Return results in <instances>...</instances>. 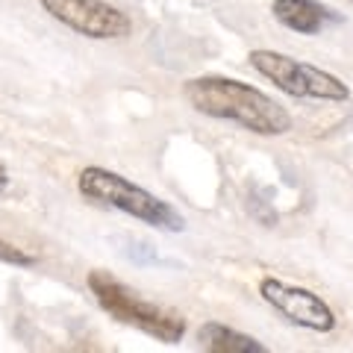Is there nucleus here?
Here are the masks:
<instances>
[{"label": "nucleus", "instance_id": "nucleus-1", "mask_svg": "<svg viewBox=\"0 0 353 353\" xmlns=\"http://www.w3.org/2000/svg\"><path fill=\"white\" fill-rule=\"evenodd\" d=\"M183 97L194 112L218 121H233L256 136H285L292 130L289 109L271 94L233 80V77H192L183 83Z\"/></svg>", "mask_w": 353, "mask_h": 353}, {"label": "nucleus", "instance_id": "nucleus-2", "mask_svg": "<svg viewBox=\"0 0 353 353\" xmlns=\"http://www.w3.org/2000/svg\"><path fill=\"white\" fill-rule=\"evenodd\" d=\"M85 285H88V292H92L94 303L101 306L109 318H115L118 324L139 330V333L157 339L162 345L183 341L185 327H189L183 312L148 301V297H141L136 289H130L124 280H118L115 274L101 271V268L88 271Z\"/></svg>", "mask_w": 353, "mask_h": 353}, {"label": "nucleus", "instance_id": "nucleus-3", "mask_svg": "<svg viewBox=\"0 0 353 353\" xmlns=\"http://www.w3.org/2000/svg\"><path fill=\"white\" fill-rule=\"evenodd\" d=\"M77 189L88 201L118 209V212L136 218L141 224H150L153 230H165V233H183L185 230V218L168 201H162L153 192L130 183L127 176L109 168H97V165L83 168L77 176Z\"/></svg>", "mask_w": 353, "mask_h": 353}, {"label": "nucleus", "instance_id": "nucleus-4", "mask_svg": "<svg viewBox=\"0 0 353 353\" xmlns=\"http://www.w3.org/2000/svg\"><path fill=\"white\" fill-rule=\"evenodd\" d=\"M248 62L253 65V71H259L274 88H280V92L289 97L324 101V103L350 101V88L341 77L318 68V65L285 57L280 50H250Z\"/></svg>", "mask_w": 353, "mask_h": 353}, {"label": "nucleus", "instance_id": "nucleus-5", "mask_svg": "<svg viewBox=\"0 0 353 353\" xmlns=\"http://www.w3.org/2000/svg\"><path fill=\"white\" fill-rule=\"evenodd\" d=\"M39 3L53 21H59L85 39L118 41L132 32L130 15L106 0H39Z\"/></svg>", "mask_w": 353, "mask_h": 353}, {"label": "nucleus", "instance_id": "nucleus-6", "mask_svg": "<svg viewBox=\"0 0 353 353\" xmlns=\"http://www.w3.org/2000/svg\"><path fill=\"white\" fill-rule=\"evenodd\" d=\"M259 294L271 309H277L285 321H292L297 327L312 330V333L336 330V312L330 309V303L315 292L303 289V285L283 283L277 277H265L259 283Z\"/></svg>", "mask_w": 353, "mask_h": 353}, {"label": "nucleus", "instance_id": "nucleus-7", "mask_svg": "<svg viewBox=\"0 0 353 353\" xmlns=\"http://www.w3.org/2000/svg\"><path fill=\"white\" fill-rule=\"evenodd\" d=\"M271 12L285 30L301 32V36H318L339 21L333 9H327L318 0H274Z\"/></svg>", "mask_w": 353, "mask_h": 353}, {"label": "nucleus", "instance_id": "nucleus-8", "mask_svg": "<svg viewBox=\"0 0 353 353\" xmlns=\"http://www.w3.org/2000/svg\"><path fill=\"white\" fill-rule=\"evenodd\" d=\"M197 347L212 353H265V345L248 333H239L233 327H224L218 321H206L197 330Z\"/></svg>", "mask_w": 353, "mask_h": 353}, {"label": "nucleus", "instance_id": "nucleus-9", "mask_svg": "<svg viewBox=\"0 0 353 353\" xmlns=\"http://www.w3.org/2000/svg\"><path fill=\"white\" fill-rule=\"evenodd\" d=\"M0 262L12 265V268H32V265H36V256H32L30 250L12 245V241L0 239Z\"/></svg>", "mask_w": 353, "mask_h": 353}, {"label": "nucleus", "instance_id": "nucleus-10", "mask_svg": "<svg viewBox=\"0 0 353 353\" xmlns=\"http://www.w3.org/2000/svg\"><path fill=\"white\" fill-rule=\"evenodd\" d=\"M9 189V171H6V165L0 162V194H3Z\"/></svg>", "mask_w": 353, "mask_h": 353}, {"label": "nucleus", "instance_id": "nucleus-11", "mask_svg": "<svg viewBox=\"0 0 353 353\" xmlns=\"http://www.w3.org/2000/svg\"><path fill=\"white\" fill-rule=\"evenodd\" d=\"M350 3H353V0H350Z\"/></svg>", "mask_w": 353, "mask_h": 353}]
</instances>
